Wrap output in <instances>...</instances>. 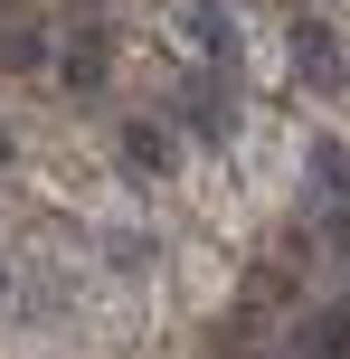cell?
I'll return each instance as SVG.
<instances>
[{
    "instance_id": "2",
    "label": "cell",
    "mask_w": 350,
    "mask_h": 359,
    "mask_svg": "<svg viewBox=\"0 0 350 359\" xmlns=\"http://www.w3.org/2000/svg\"><path fill=\"white\" fill-rule=\"evenodd\" d=\"M294 359H350V312H313L303 341H294Z\"/></svg>"
},
{
    "instance_id": "3",
    "label": "cell",
    "mask_w": 350,
    "mask_h": 359,
    "mask_svg": "<svg viewBox=\"0 0 350 359\" xmlns=\"http://www.w3.org/2000/svg\"><path fill=\"white\" fill-rule=\"evenodd\" d=\"M123 151H133V170H170V142H161L152 123H133V133H123Z\"/></svg>"
},
{
    "instance_id": "4",
    "label": "cell",
    "mask_w": 350,
    "mask_h": 359,
    "mask_svg": "<svg viewBox=\"0 0 350 359\" xmlns=\"http://www.w3.org/2000/svg\"><path fill=\"white\" fill-rule=\"evenodd\" d=\"M95 76H105V67H95V38H76V48H67V86H95Z\"/></svg>"
},
{
    "instance_id": "5",
    "label": "cell",
    "mask_w": 350,
    "mask_h": 359,
    "mask_svg": "<svg viewBox=\"0 0 350 359\" xmlns=\"http://www.w3.org/2000/svg\"><path fill=\"white\" fill-rule=\"evenodd\" d=\"M0 142H10V133H0Z\"/></svg>"
},
{
    "instance_id": "1",
    "label": "cell",
    "mask_w": 350,
    "mask_h": 359,
    "mask_svg": "<svg viewBox=\"0 0 350 359\" xmlns=\"http://www.w3.org/2000/svg\"><path fill=\"white\" fill-rule=\"evenodd\" d=\"M294 67L313 76V86H332V76H341V38L322 29V19H303V29H294Z\"/></svg>"
},
{
    "instance_id": "6",
    "label": "cell",
    "mask_w": 350,
    "mask_h": 359,
    "mask_svg": "<svg viewBox=\"0 0 350 359\" xmlns=\"http://www.w3.org/2000/svg\"><path fill=\"white\" fill-rule=\"evenodd\" d=\"M0 284H10V274H0Z\"/></svg>"
}]
</instances>
